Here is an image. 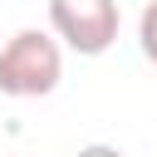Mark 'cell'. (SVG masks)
<instances>
[{
	"instance_id": "1",
	"label": "cell",
	"mask_w": 157,
	"mask_h": 157,
	"mask_svg": "<svg viewBox=\"0 0 157 157\" xmlns=\"http://www.w3.org/2000/svg\"><path fill=\"white\" fill-rule=\"evenodd\" d=\"M64 78V49L49 29H20L0 44V93L5 98H44Z\"/></svg>"
},
{
	"instance_id": "2",
	"label": "cell",
	"mask_w": 157,
	"mask_h": 157,
	"mask_svg": "<svg viewBox=\"0 0 157 157\" xmlns=\"http://www.w3.org/2000/svg\"><path fill=\"white\" fill-rule=\"evenodd\" d=\"M118 25V0H49V34L59 39V49H74L83 59L113 49Z\"/></svg>"
},
{
	"instance_id": "3",
	"label": "cell",
	"mask_w": 157,
	"mask_h": 157,
	"mask_svg": "<svg viewBox=\"0 0 157 157\" xmlns=\"http://www.w3.org/2000/svg\"><path fill=\"white\" fill-rule=\"evenodd\" d=\"M137 44H142V59L157 64V0H147V10L137 20Z\"/></svg>"
},
{
	"instance_id": "4",
	"label": "cell",
	"mask_w": 157,
	"mask_h": 157,
	"mask_svg": "<svg viewBox=\"0 0 157 157\" xmlns=\"http://www.w3.org/2000/svg\"><path fill=\"white\" fill-rule=\"evenodd\" d=\"M74 157H128L123 147H113V142H88V147H78Z\"/></svg>"
}]
</instances>
